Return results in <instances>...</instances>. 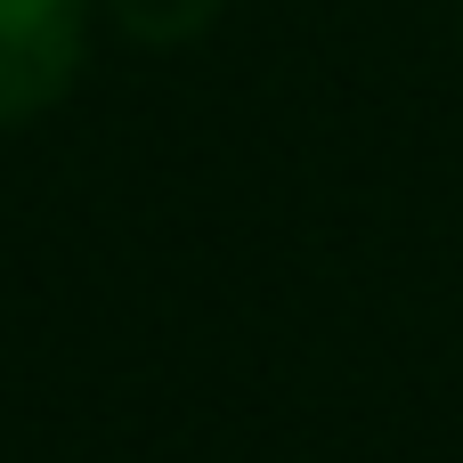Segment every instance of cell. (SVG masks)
<instances>
[{
	"label": "cell",
	"instance_id": "1",
	"mask_svg": "<svg viewBox=\"0 0 463 463\" xmlns=\"http://www.w3.org/2000/svg\"><path fill=\"white\" fill-rule=\"evenodd\" d=\"M90 57V0H0V130L41 122Z\"/></svg>",
	"mask_w": 463,
	"mask_h": 463
},
{
	"label": "cell",
	"instance_id": "2",
	"mask_svg": "<svg viewBox=\"0 0 463 463\" xmlns=\"http://www.w3.org/2000/svg\"><path fill=\"white\" fill-rule=\"evenodd\" d=\"M220 8H228V0H106L114 33H130L138 49H179V41L212 33Z\"/></svg>",
	"mask_w": 463,
	"mask_h": 463
}]
</instances>
